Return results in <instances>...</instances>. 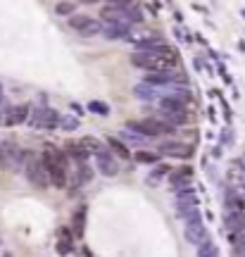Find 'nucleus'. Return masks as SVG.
Segmentation results:
<instances>
[{
  "mask_svg": "<svg viewBox=\"0 0 245 257\" xmlns=\"http://www.w3.org/2000/svg\"><path fill=\"white\" fill-rule=\"evenodd\" d=\"M131 64L146 69V72H167V69L179 67V55L169 46L162 50H136V53H131Z\"/></svg>",
  "mask_w": 245,
  "mask_h": 257,
  "instance_id": "f257e3e1",
  "label": "nucleus"
},
{
  "mask_svg": "<svg viewBox=\"0 0 245 257\" xmlns=\"http://www.w3.org/2000/svg\"><path fill=\"white\" fill-rule=\"evenodd\" d=\"M46 165H48V174H50V184L55 188H64L67 186V157L62 150H57L55 146H46Z\"/></svg>",
  "mask_w": 245,
  "mask_h": 257,
  "instance_id": "f03ea898",
  "label": "nucleus"
},
{
  "mask_svg": "<svg viewBox=\"0 0 245 257\" xmlns=\"http://www.w3.org/2000/svg\"><path fill=\"white\" fill-rule=\"evenodd\" d=\"M24 174H27L29 184L34 188H48L50 184V174H48V165L43 155H31L27 153V162H24Z\"/></svg>",
  "mask_w": 245,
  "mask_h": 257,
  "instance_id": "7ed1b4c3",
  "label": "nucleus"
},
{
  "mask_svg": "<svg viewBox=\"0 0 245 257\" xmlns=\"http://www.w3.org/2000/svg\"><path fill=\"white\" fill-rule=\"evenodd\" d=\"M127 128L138 131V134H143V136H148V138H162V136H167V134H174V131H176V126L169 124V121H164L162 117H160V119H157V117H146V119L131 121Z\"/></svg>",
  "mask_w": 245,
  "mask_h": 257,
  "instance_id": "20e7f679",
  "label": "nucleus"
},
{
  "mask_svg": "<svg viewBox=\"0 0 245 257\" xmlns=\"http://www.w3.org/2000/svg\"><path fill=\"white\" fill-rule=\"evenodd\" d=\"M160 117L174 126H181L188 121V107L179 98H162L160 100Z\"/></svg>",
  "mask_w": 245,
  "mask_h": 257,
  "instance_id": "39448f33",
  "label": "nucleus"
},
{
  "mask_svg": "<svg viewBox=\"0 0 245 257\" xmlns=\"http://www.w3.org/2000/svg\"><path fill=\"white\" fill-rule=\"evenodd\" d=\"M69 29L76 31L83 38H93L105 31V22L95 17H88V15H74V17H69Z\"/></svg>",
  "mask_w": 245,
  "mask_h": 257,
  "instance_id": "423d86ee",
  "label": "nucleus"
},
{
  "mask_svg": "<svg viewBox=\"0 0 245 257\" xmlns=\"http://www.w3.org/2000/svg\"><path fill=\"white\" fill-rule=\"evenodd\" d=\"M100 19L105 24H121V27H131L134 24L127 5H121V3H107L105 8L100 10Z\"/></svg>",
  "mask_w": 245,
  "mask_h": 257,
  "instance_id": "0eeeda50",
  "label": "nucleus"
},
{
  "mask_svg": "<svg viewBox=\"0 0 245 257\" xmlns=\"http://www.w3.org/2000/svg\"><path fill=\"white\" fill-rule=\"evenodd\" d=\"M60 114H57V110H53V107H38L36 112H34V119H31V124L36 128H43V131H57L60 128Z\"/></svg>",
  "mask_w": 245,
  "mask_h": 257,
  "instance_id": "6e6552de",
  "label": "nucleus"
},
{
  "mask_svg": "<svg viewBox=\"0 0 245 257\" xmlns=\"http://www.w3.org/2000/svg\"><path fill=\"white\" fill-rule=\"evenodd\" d=\"M169 181H172L174 195H176V193H183V191H191L193 188V167H188V165L176 167L172 174H169Z\"/></svg>",
  "mask_w": 245,
  "mask_h": 257,
  "instance_id": "1a4fd4ad",
  "label": "nucleus"
},
{
  "mask_svg": "<svg viewBox=\"0 0 245 257\" xmlns=\"http://www.w3.org/2000/svg\"><path fill=\"white\" fill-rule=\"evenodd\" d=\"M160 153L167 157H179V160H188L193 155V146L181 143V141H167L160 146Z\"/></svg>",
  "mask_w": 245,
  "mask_h": 257,
  "instance_id": "9d476101",
  "label": "nucleus"
},
{
  "mask_svg": "<svg viewBox=\"0 0 245 257\" xmlns=\"http://www.w3.org/2000/svg\"><path fill=\"white\" fill-rule=\"evenodd\" d=\"M29 105H12L10 110H5V114H3V124L5 126H17V124H24V121L29 119Z\"/></svg>",
  "mask_w": 245,
  "mask_h": 257,
  "instance_id": "9b49d317",
  "label": "nucleus"
},
{
  "mask_svg": "<svg viewBox=\"0 0 245 257\" xmlns=\"http://www.w3.org/2000/svg\"><path fill=\"white\" fill-rule=\"evenodd\" d=\"M95 165H98L100 174H105V176H117L119 174V162L109 155L107 150L100 153V155H95Z\"/></svg>",
  "mask_w": 245,
  "mask_h": 257,
  "instance_id": "f8f14e48",
  "label": "nucleus"
},
{
  "mask_svg": "<svg viewBox=\"0 0 245 257\" xmlns=\"http://www.w3.org/2000/svg\"><path fill=\"white\" fill-rule=\"evenodd\" d=\"M224 226L228 233H240L245 231V210H233L224 214Z\"/></svg>",
  "mask_w": 245,
  "mask_h": 257,
  "instance_id": "ddd939ff",
  "label": "nucleus"
},
{
  "mask_svg": "<svg viewBox=\"0 0 245 257\" xmlns=\"http://www.w3.org/2000/svg\"><path fill=\"white\" fill-rule=\"evenodd\" d=\"M186 240L191 243V245H202L205 240H209V233L205 229V224H193V226H186Z\"/></svg>",
  "mask_w": 245,
  "mask_h": 257,
  "instance_id": "4468645a",
  "label": "nucleus"
},
{
  "mask_svg": "<svg viewBox=\"0 0 245 257\" xmlns=\"http://www.w3.org/2000/svg\"><path fill=\"white\" fill-rule=\"evenodd\" d=\"M57 255H69L74 250L72 236H69V229H60V236H57Z\"/></svg>",
  "mask_w": 245,
  "mask_h": 257,
  "instance_id": "2eb2a0df",
  "label": "nucleus"
},
{
  "mask_svg": "<svg viewBox=\"0 0 245 257\" xmlns=\"http://www.w3.org/2000/svg\"><path fill=\"white\" fill-rule=\"evenodd\" d=\"M167 174H172V172H169V167H167V165H160L157 169H153V172L146 176V184L150 186V188H157V186L164 181V176H167Z\"/></svg>",
  "mask_w": 245,
  "mask_h": 257,
  "instance_id": "dca6fc26",
  "label": "nucleus"
},
{
  "mask_svg": "<svg viewBox=\"0 0 245 257\" xmlns=\"http://www.w3.org/2000/svg\"><path fill=\"white\" fill-rule=\"evenodd\" d=\"M162 48H167V43L157 36H148L136 41V50H162Z\"/></svg>",
  "mask_w": 245,
  "mask_h": 257,
  "instance_id": "f3484780",
  "label": "nucleus"
},
{
  "mask_svg": "<svg viewBox=\"0 0 245 257\" xmlns=\"http://www.w3.org/2000/svg\"><path fill=\"white\" fill-rule=\"evenodd\" d=\"M67 155H72L76 162H86V157L91 155V153H88V148L79 141V143H69V146H67Z\"/></svg>",
  "mask_w": 245,
  "mask_h": 257,
  "instance_id": "a211bd4d",
  "label": "nucleus"
},
{
  "mask_svg": "<svg viewBox=\"0 0 245 257\" xmlns=\"http://www.w3.org/2000/svg\"><path fill=\"white\" fill-rule=\"evenodd\" d=\"M81 143L88 148V153H93V155H100V153H105V150H107L105 143H102L100 138H95V136H83Z\"/></svg>",
  "mask_w": 245,
  "mask_h": 257,
  "instance_id": "6ab92c4d",
  "label": "nucleus"
},
{
  "mask_svg": "<svg viewBox=\"0 0 245 257\" xmlns=\"http://www.w3.org/2000/svg\"><path fill=\"white\" fill-rule=\"evenodd\" d=\"M102 36H107V38H127L129 36V27H121V24H105Z\"/></svg>",
  "mask_w": 245,
  "mask_h": 257,
  "instance_id": "aec40b11",
  "label": "nucleus"
},
{
  "mask_svg": "<svg viewBox=\"0 0 245 257\" xmlns=\"http://www.w3.org/2000/svg\"><path fill=\"white\" fill-rule=\"evenodd\" d=\"M198 257H219V248L212 243V238L198 245Z\"/></svg>",
  "mask_w": 245,
  "mask_h": 257,
  "instance_id": "412c9836",
  "label": "nucleus"
},
{
  "mask_svg": "<svg viewBox=\"0 0 245 257\" xmlns=\"http://www.w3.org/2000/svg\"><path fill=\"white\" fill-rule=\"evenodd\" d=\"M74 10H76V5L69 3V0H62V3L55 5V12H57L60 17H74Z\"/></svg>",
  "mask_w": 245,
  "mask_h": 257,
  "instance_id": "4be33fe9",
  "label": "nucleus"
},
{
  "mask_svg": "<svg viewBox=\"0 0 245 257\" xmlns=\"http://www.w3.org/2000/svg\"><path fill=\"white\" fill-rule=\"evenodd\" d=\"M109 146H112V150H114L121 160H129V157H131V153L127 150V146H124L121 141H117V138H109Z\"/></svg>",
  "mask_w": 245,
  "mask_h": 257,
  "instance_id": "5701e85b",
  "label": "nucleus"
},
{
  "mask_svg": "<svg viewBox=\"0 0 245 257\" xmlns=\"http://www.w3.org/2000/svg\"><path fill=\"white\" fill-rule=\"evenodd\" d=\"M127 10L134 22H143V10H141V5H138L136 0H134V3H127Z\"/></svg>",
  "mask_w": 245,
  "mask_h": 257,
  "instance_id": "b1692460",
  "label": "nucleus"
},
{
  "mask_svg": "<svg viewBox=\"0 0 245 257\" xmlns=\"http://www.w3.org/2000/svg\"><path fill=\"white\" fill-rule=\"evenodd\" d=\"M88 110L93 112V114H100V117H107L109 114V105L107 102H91V105H88Z\"/></svg>",
  "mask_w": 245,
  "mask_h": 257,
  "instance_id": "393cba45",
  "label": "nucleus"
},
{
  "mask_svg": "<svg viewBox=\"0 0 245 257\" xmlns=\"http://www.w3.org/2000/svg\"><path fill=\"white\" fill-rule=\"evenodd\" d=\"M134 160H136V162H146V165H157V155L146 153V150H138L136 155H134Z\"/></svg>",
  "mask_w": 245,
  "mask_h": 257,
  "instance_id": "a878e982",
  "label": "nucleus"
},
{
  "mask_svg": "<svg viewBox=\"0 0 245 257\" xmlns=\"http://www.w3.org/2000/svg\"><path fill=\"white\" fill-rule=\"evenodd\" d=\"M60 126H62L64 131H74V128H79V119H76V117H69V114H62Z\"/></svg>",
  "mask_w": 245,
  "mask_h": 257,
  "instance_id": "bb28decb",
  "label": "nucleus"
},
{
  "mask_svg": "<svg viewBox=\"0 0 245 257\" xmlns=\"http://www.w3.org/2000/svg\"><path fill=\"white\" fill-rule=\"evenodd\" d=\"M74 231L76 236H83V207L74 212Z\"/></svg>",
  "mask_w": 245,
  "mask_h": 257,
  "instance_id": "cd10ccee",
  "label": "nucleus"
},
{
  "mask_svg": "<svg viewBox=\"0 0 245 257\" xmlns=\"http://www.w3.org/2000/svg\"><path fill=\"white\" fill-rule=\"evenodd\" d=\"M91 176H93L91 167L86 165V162H79V179H81V184H88V181H91Z\"/></svg>",
  "mask_w": 245,
  "mask_h": 257,
  "instance_id": "c85d7f7f",
  "label": "nucleus"
},
{
  "mask_svg": "<svg viewBox=\"0 0 245 257\" xmlns=\"http://www.w3.org/2000/svg\"><path fill=\"white\" fill-rule=\"evenodd\" d=\"M79 3H81V5H98L100 0H79Z\"/></svg>",
  "mask_w": 245,
  "mask_h": 257,
  "instance_id": "c756f323",
  "label": "nucleus"
},
{
  "mask_svg": "<svg viewBox=\"0 0 245 257\" xmlns=\"http://www.w3.org/2000/svg\"><path fill=\"white\" fill-rule=\"evenodd\" d=\"M0 105H3V86H0Z\"/></svg>",
  "mask_w": 245,
  "mask_h": 257,
  "instance_id": "7c9ffc66",
  "label": "nucleus"
},
{
  "mask_svg": "<svg viewBox=\"0 0 245 257\" xmlns=\"http://www.w3.org/2000/svg\"><path fill=\"white\" fill-rule=\"evenodd\" d=\"M238 257H245V252H243V255H238Z\"/></svg>",
  "mask_w": 245,
  "mask_h": 257,
  "instance_id": "2f4dec72",
  "label": "nucleus"
}]
</instances>
